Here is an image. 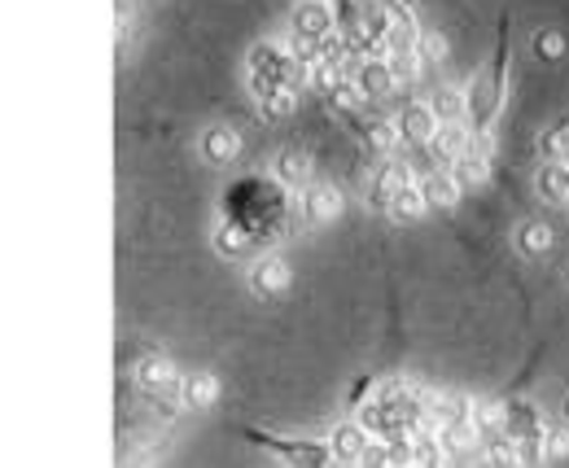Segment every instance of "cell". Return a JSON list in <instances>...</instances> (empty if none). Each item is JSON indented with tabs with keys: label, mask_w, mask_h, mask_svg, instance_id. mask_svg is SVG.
<instances>
[{
	"label": "cell",
	"mask_w": 569,
	"mask_h": 468,
	"mask_svg": "<svg viewBox=\"0 0 569 468\" xmlns=\"http://www.w3.org/2000/svg\"><path fill=\"white\" fill-rule=\"evenodd\" d=\"M508 70V31H503V40H499L496 58H491V67L482 70L478 79H473V88H469V119H473V132L478 136H491L499 119V106H503V74Z\"/></svg>",
	"instance_id": "3957f363"
},
{
	"label": "cell",
	"mask_w": 569,
	"mask_h": 468,
	"mask_svg": "<svg viewBox=\"0 0 569 468\" xmlns=\"http://www.w3.org/2000/svg\"><path fill=\"white\" fill-rule=\"evenodd\" d=\"M566 416H569V402H566Z\"/></svg>",
	"instance_id": "f546056e"
},
{
	"label": "cell",
	"mask_w": 569,
	"mask_h": 468,
	"mask_svg": "<svg viewBox=\"0 0 569 468\" xmlns=\"http://www.w3.org/2000/svg\"><path fill=\"white\" fill-rule=\"evenodd\" d=\"M351 79H356V88L363 92V101H381V97H390L395 92V70L386 62V53H372V58H359L356 67H351Z\"/></svg>",
	"instance_id": "8992f818"
},
{
	"label": "cell",
	"mask_w": 569,
	"mask_h": 468,
	"mask_svg": "<svg viewBox=\"0 0 569 468\" xmlns=\"http://www.w3.org/2000/svg\"><path fill=\"white\" fill-rule=\"evenodd\" d=\"M517 241H521L526 255H543V250L552 246V228H548V223H521Z\"/></svg>",
	"instance_id": "d4e9b609"
},
{
	"label": "cell",
	"mask_w": 569,
	"mask_h": 468,
	"mask_svg": "<svg viewBox=\"0 0 569 468\" xmlns=\"http://www.w3.org/2000/svg\"><path fill=\"white\" fill-rule=\"evenodd\" d=\"M250 285H254L259 298H281L284 289L293 285V271H289V263H284L281 255H263L254 263V271H250Z\"/></svg>",
	"instance_id": "ba28073f"
},
{
	"label": "cell",
	"mask_w": 569,
	"mask_h": 468,
	"mask_svg": "<svg viewBox=\"0 0 569 468\" xmlns=\"http://www.w3.org/2000/svg\"><path fill=\"white\" fill-rule=\"evenodd\" d=\"M338 31L333 0H298L293 4V40H329Z\"/></svg>",
	"instance_id": "5b68a950"
},
{
	"label": "cell",
	"mask_w": 569,
	"mask_h": 468,
	"mask_svg": "<svg viewBox=\"0 0 569 468\" xmlns=\"http://www.w3.org/2000/svg\"><path fill=\"white\" fill-rule=\"evenodd\" d=\"M302 215H307L311 223L338 219V215H342V193H338L333 185H307V189H302Z\"/></svg>",
	"instance_id": "8fae6325"
},
{
	"label": "cell",
	"mask_w": 569,
	"mask_h": 468,
	"mask_svg": "<svg viewBox=\"0 0 569 468\" xmlns=\"http://www.w3.org/2000/svg\"><path fill=\"white\" fill-rule=\"evenodd\" d=\"M451 176H456L460 185H487V180H491V158L478 153V149H469L465 158L451 162Z\"/></svg>",
	"instance_id": "ffe728a7"
},
{
	"label": "cell",
	"mask_w": 569,
	"mask_h": 468,
	"mask_svg": "<svg viewBox=\"0 0 569 468\" xmlns=\"http://www.w3.org/2000/svg\"><path fill=\"white\" fill-rule=\"evenodd\" d=\"M429 106H433L438 123H460V119H469V92H465V88L442 83V88L429 97Z\"/></svg>",
	"instance_id": "9a60e30c"
},
{
	"label": "cell",
	"mask_w": 569,
	"mask_h": 468,
	"mask_svg": "<svg viewBox=\"0 0 569 468\" xmlns=\"http://www.w3.org/2000/svg\"><path fill=\"white\" fill-rule=\"evenodd\" d=\"M214 399H219V381H214L211 372H193V377H184V407L202 411V407H211Z\"/></svg>",
	"instance_id": "44dd1931"
},
{
	"label": "cell",
	"mask_w": 569,
	"mask_h": 468,
	"mask_svg": "<svg viewBox=\"0 0 569 468\" xmlns=\"http://www.w3.org/2000/svg\"><path fill=\"white\" fill-rule=\"evenodd\" d=\"M469 145H473V128H469V119H460V123H442L438 136L429 140V149H433L442 162L465 158V153H469Z\"/></svg>",
	"instance_id": "4fadbf2b"
},
{
	"label": "cell",
	"mask_w": 569,
	"mask_h": 468,
	"mask_svg": "<svg viewBox=\"0 0 569 468\" xmlns=\"http://www.w3.org/2000/svg\"><path fill=\"white\" fill-rule=\"evenodd\" d=\"M137 31V0H119V22H114V36H119V49L132 40Z\"/></svg>",
	"instance_id": "484cf974"
},
{
	"label": "cell",
	"mask_w": 569,
	"mask_h": 468,
	"mask_svg": "<svg viewBox=\"0 0 569 468\" xmlns=\"http://www.w3.org/2000/svg\"><path fill=\"white\" fill-rule=\"evenodd\" d=\"M368 442H372V434H368V425H363V420H356V425H338V429H333V438H329V447H333L338 465H359V460H363V451H368Z\"/></svg>",
	"instance_id": "30bf717a"
},
{
	"label": "cell",
	"mask_w": 569,
	"mask_h": 468,
	"mask_svg": "<svg viewBox=\"0 0 569 468\" xmlns=\"http://www.w3.org/2000/svg\"><path fill=\"white\" fill-rule=\"evenodd\" d=\"M311 83V67L298 62V53L281 40H263L250 49V92H268V88H302Z\"/></svg>",
	"instance_id": "7a4b0ae2"
},
{
	"label": "cell",
	"mask_w": 569,
	"mask_h": 468,
	"mask_svg": "<svg viewBox=\"0 0 569 468\" xmlns=\"http://www.w3.org/2000/svg\"><path fill=\"white\" fill-rule=\"evenodd\" d=\"M363 140H368L377 153H395V145H403V132H399L395 119H372V123L363 128Z\"/></svg>",
	"instance_id": "7402d4cb"
},
{
	"label": "cell",
	"mask_w": 569,
	"mask_h": 468,
	"mask_svg": "<svg viewBox=\"0 0 569 468\" xmlns=\"http://www.w3.org/2000/svg\"><path fill=\"white\" fill-rule=\"evenodd\" d=\"M417 176H412V167L408 162H399V158H386L381 162V171H377V180H372V206H381L386 210V201L395 198L403 185H412Z\"/></svg>",
	"instance_id": "7c38bea8"
},
{
	"label": "cell",
	"mask_w": 569,
	"mask_h": 468,
	"mask_svg": "<svg viewBox=\"0 0 569 468\" xmlns=\"http://www.w3.org/2000/svg\"><path fill=\"white\" fill-rule=\"evenodd\" d=\"M277 176H281V185H289V189H307L311 185V153H302V149L281 153Z\"/></svg>",
	"instance_id": "ac0fdd59"
},
{
	"label": "cell",
	"mask_w": 569,
	"mask_h": 468,
	"mask_svg": "<svg viewBox=\"0 0 569 468\" xmlns=\"http://www.w3.org/2000/svg\"><path fill=\"white\" fill-rule=\"evenodd\" d=\"M395 123H399V132H403V140H408V145H429V140L438 136V128H442L429 101H412V106H408V110H403Z\"/></svg>",
	"instance_id": "9c48e42d"
},
{
	"label": "cell",
	"mask_w": 569,
	"mask_h": 468,
	"mask_svg": "<svg viewBox=\"0 0 569 468\" xmlns=\"http://www.w3.org/2000/svg\"><path fill=\"white\" fill-rule=\"evenodd\" d=\"M460 180L451 176V171H429L426 180H421V193H426V206L433 210H456V201H460Z\"/></svg>",
	"instance_id": "5bb4252c"
},
{
	"label": "cell",
	"mask_w": 569,
	"mask_h": 468,
	"mask_svg": "<svg viewBox=\"0 0 569 468\" xmlns=\"http://www.w3.org/2000/svg\"><path fill=\"white\" fill-rule=\"evenodd\" d=\"M298 206L289 198V185L246 176L237 189L223 193V223L214 232V250L223 259H246L250 250L277 246L293 228Z\"/></svg>",
	"instance_id": "6da1fadb"
},
{
	"label": "cell",
	"mask_w": 569,
	"mask_h": 468,
	"mask_svg": "<svg viewBox=\"0 0 569 468\" xmlns=\"http://www.w3.org/2000/svg\"><path fill=\"white\" fill-rule=\"evenodd\" d=\"M539 198L543 201H569V162H543L539 171Z\"/></svg>",
	"instance_id": "e0dca14e"
},
{
	"label": "cell",
	"mask_w": 569,
	"mask_h": 468,
	"mask_svg": "<svg viewBox=\"0 0 569 468\" xmlns=\"http://www.w3.org/2000/svg\"><path fill=\"white\" fill-rule=\"evenodd\" d=\"M421 210H426V193H421V180H412V185H403L395 198L386 201V215L390 219H421Z\"/></svg>",
	"instance_id": "d6986e66"
},
{
	"label": "cell",
	"mask_w": 569,
	"mask_h": 468,
	"mask_svg": "<svg viewBox=\"0 0 569 468\" xmlns=\"http://www.w3.org/2000/svg\"><path fill=\"white\" fill-rule=\"evenodd\" d=\"M482 456H487V465H521V442L512 434H503V438L482 447Z\"/></svg>",
	"instance_id": "603a6c76"
},
{
	"label": "cell",
	"mask_w": 569,
	"mask_h": 468,
	"mask_svg": "<svg viewBox=\"0 0 569 468\" xmlns=\"http://www.w3.org/2000/svg\"><path fill=\"white\" fill-rule=\"evenodd\" d=\"M259 106L268 110V114H293V106H298V88H268V92H259Z\"/></svg>",
	"instance_id": "cb8c5ba5"
},
{
	"label": "cell",
	"mask_w": 569,
	"mask_h": 468,
	"mask_svg": "<svg viewBox=\"0 0 569 468\" xmlns=\"http://www.w3.org/2000/svg\"><path fill=\"white\" fill-rule=\"evenodd\" d=\"M535 49H539L543 58H561V53H566V36H561V31H543V36L535 40Z\"/></svg>",
	"instance_id": "f1b7e54d"
},
{
	"label": "cell",
	"mask_w": 569,
	"mask_h": 468,
	"mask_svg": "<svg viewBox=\"0 0 569 468\" xmlns=\"http://www.w3.org/2000/svg\"><path fill=\"white\" fill-rule=\"evenodd\" d=\"M137 381H141V390H149L153 399H162L167 407H184V377L176 372V364L167 355H149L137 368Z\"/></svg>",
	"instance_id": "277c9868"
},
{
	"label": "cell",
	"mask_w": 569,
	"mask_h": 468,
	"mask_svg": "<svg viewBox=\"0 0 569 468\" xmlns=\"http://www.w3.org/2000/svg\"><path fill=\"white\" fill-rule=\"evenodd\" d=\"M421 58H426V62H442V58H447V40H442L438 31H426V36H421Z\"/></svg>",
	"instance_id": "83f0119b"
},
{
	"label": "cell",
	"mask_w": 569,
	"mask_h": 468,
	"mask_svg": "<svg viewBox=\"0 0 569 468\" xmlns=\"http://www.w3.org/2000/svg\"><path fill=\"white\" fill-rule=\"evenodd\" d=\"M543 442H548V460H566L569 456V429L566 425L548 429V434H543Z\"/></svg>",
	"instance_id": "4316f807"
},
{
	"label": "cell",
	"mask_w": 569,
	"mask_h": 468,
	"mask_svg": "<svg viewBox=\"0 0 569 468\" xmlns=\"http://www.w3.org/2000/svg\"><path fill=\"white\" fill-rule=\"evenodd\" d=\"M246 438L284 456V465H333L338 460L333 447H320V442H281V438H268V434H246Z\"/></svg>",
	"instance_id": "52a82bcc"
},
{
	"label": "cell",
	"mask_w": 569,
	"mask_h": 468,
	"mask_svg": "<svg viewBox=\"0 0 569 468\" xmlns=\"http://www.w3.org/2000/svg\"><path fill=\"white\" fill-rule=\"evenodd\" d=\"M237 153H241V136L232 132V128H211V132L202 136V158L214 162V167H228Z\"/></svg>",
	"instance_id": "2e32d148"
}]
</instances>
